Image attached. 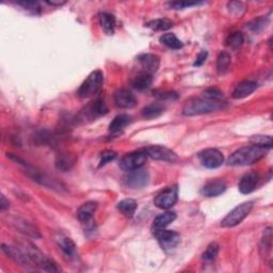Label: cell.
Returning a JSON list of instances; mask_svg holds the SVG:
<instances>
[{
	"label": "cell",
	"instance_id": "cell-1",
	"mask_svg": "<svg viewBox=\"0 0 273 273\" xmlns=\"http://www.w3.org/2000/svg\"><path fill=\"white\" fill-rule=\"evenodd\" d=\"M226 107L225 100L211 99L205 96H200L198 98H192L185 104L182 108V114L187 116L200 115L215 111H219Z\"/></svg>",
	"mask_w": 273,
	"mask_h": 273
},
{
	"label": "cell",
	"instance_id": "cell-2",
	"mask_svg": "<svg viewBox=\"0 0 273 273\" xmlns=\"http://www.w3.org/2000/svg\"><path fill=\"white\" fill-rule=\"evenodd\" d=\"M268 149L269 148H267L265 146H256V144H253V146H251L239 148L231 155V157L228 158V163L234 166H243V165L253 164L255 163H257V161H259L260 159H263Z\"/></svg>",
	"mask_w": 273,
	"mask_h": 273
},
{
	"label": "cell",
	"instance_id": "cell-3",
	"mask_svg": "<svg viewBox=\"0 0 273 273\" xmlns=\"http://www.w3.org/2000/svg\"><path fill=\"white\" fill-rule=\"evenodd\" d=\"M20 248L25 251L28 256H29V258L31 259L33 265L38 267V268H41L42 270L47 272L59 271L57 265H55L52 259L46 257V256L44 255L36 247L33 246V244L29 242H24L21 243Z\"/></svg>",
	"mask_w": 273,
	"mask_h": 273
},
{
	"label": "cell",
	"instance_id": "cell-4",
	"mask_svg": "<svg viewBox=\"0 0 273 273\" xmlns=\"http://www.w3.org/2000/svg\"><path fill=\"white\" fill-rule=\"evenodd\" d=\"M104 83V75L100 71H94L88 76L87 79L82 82L79 90H78V96L81 98H89L97 94Z\"/></svg>",
	"mask_w": 273,
	"mask_h": 273
},
{
	"label": "cell",
	"instance_id": "cell-5",
	"mask_svg": "<svg viewBox=\"0 0 273 273\" xmlns=\"http://www.w3.org/2000/svg\"><path fill=\"white\" fill-rule=\"evenodd\" d=\"M253 208V202H246L234 208L225 218L222 220V227H234L247 218Z\"/></svg>",
	"mask_w": 273,
	"mask_h": 273
},
{
	"label": "cell",
	"instance_id": "cell-6",
	"mask_svg": "<svg viewBox=\"0 0 273 273\" xmlns=\"http://www.w3.org/2000/svg\"><path fill=\"white\" fill-rule=\"evenodd\" d=\"M147 157L148 156L146 153V150H143V152H141V150H138V152L129 153L121 159L120 168L126 172H130L133 170L140 169L144 164H146Z\"/></svg>",
	"mask_w": 273,
	"mask_h": 273
},
{
	"label": "cell",
	"instance_id": "cell-7",
	"mask_svg": "<svg viewBox=\"0 0 273 273\" xmlns=\"http://www.w3.org/2000/svg\"><path fill=\"white\" fill-rule=\"evenodd\" d=\"M154 235L157 238L160 247L163 248L165 252H170V251L174 250L181 242L180 234L173 231L164 230H164L154 232Z\"/></svg>",
	"mask_w": 273,
	"mask_h": 273
},
{
	"label": "cell",
	"instance_id": "cell-8",
	"mask_svg": "<svg viewBox=\"0 0 273 273\" xmlns=\"http://www.w3.org/2000/svg\"><path fill=\"white\" fill-rule=\"evenodd\" d=\"M199 159L207 169H217L224 163L223 155L216 148H207L200 152L199 154Z\"/></svg>",
	"mask_w": 273,
	"mask_h": 273
},
{
	"label": "cell",
	"instance_id": "cell-9",
	"mask_svg": "<svg viewBox=\"0 0 273 273\" xmlns=\"http://www.w3.org/2000/svg\"><path fill=\"white\" fill-rule=\"evenodd\" d=\"M178 190L176 187H169L157 194L155 198V205L161 209H169L177 203Z\"/></svg>",
	"mask_w": 273,
	"mask_h": 273
},
{
	"label": "cell",
	"instance_id": "cell-10",
	"mask_svg": "<svg viewBox=\"0 0 273 273\" xmlns=\"http://www.w3.org/2000/svg\"><path fill=\"white\" fill-rule=\"evenodd\" d=\"M126 185L131 189H141L146 187L149 182V175L146 170L142 168L128 172L125 178Z\"/></svg>",
	"mask_w": 273,
	"mask_h": 273
},
{
	"label": "cell",
	"instance_id": "cell-11",
	"mask_svg": "<svg viewBox=\"0 0 273 273\" xmlns=\"http://www.w3.org/2000/svg\"><path fill=\"white\" fill-rule=\"evenodd\" d=\"M146 153L148 157L155 160H161V161H169V163H173L177 160V155L173 150L161 146H153L146 148Z\"/></svg>",
	"mask_w": 273,
	"mask_h": 273
},
{
	"label": "cell",
	"instance_id": "cell-12",
	"mask_svg": "<svg viewBox=\"0 0 273 273\" xmlns=\"http://www.w3.org/2000/svg\"><path fill=\"white\" fill-rule=\"evenodd\" d=\"M2 251L7 254L11 259H13L15 263L19 264L23 267H31L35 266L29 258V256L27 255L25 251L20 247H12V246H7V244H2Z\"/></svg>",
	"mask_w": 273,
	"mask_h": 273
},
{
	"label": "cell",
	"instance_id": "cell-13",
	"mask_svg": "<svg viewBox=\"0 0 273 273\" xmlns=\"http://www.w3.org/2000/svg\"><path fill=\"white\" fill-rule=\"evenodd\" d=\"M108 113V108L104 100L96 99L92 104H90L88 107L82 111V120H95L100 116H104Z\"/></svg>",
	"mask_w": 273,
	"mask_h": 273
},
{
	"label": "cell",
	"instance_id": "cell-14",
	"mask_svg": "<svg viewBox=\"0 0 273 273\" xmlns=\"http://www.w3.org/2000/svg\"><path fill=\"white\" fill-rule=\"evenodd\" d=\"M114 103L120 108L129 109L137 105V99L133 94L125 89H121L114 93Z\"/></svg>",
	"mask_w": 273,
	"mask_h": 273
},
{
	"label": "cell",
	"instance_id": "cell-15",
	"mask_svg": "<svg viewBox=\"0 0 273 273\" xmlns=\"http://www.w3.org/2000/svg\"><path fill=\"white\" fill-rule=\"evenodd\" d=\"M138 61L139 63H140L141 68L143 69V72H146V73L150 75H153L157 72L160 63L158 55L153 54H144L139 55Z\"/></svg>",
	"mask_w": 273,
	"mask_h": 273
},
{
	"label": "cell",
	"instance_id": "cell-16",
	"mask_svg": "<svg viewBox=\"0 0 273 273\" xmlns=\"http://www.w3.org/2000/svg\"><path fill=\"white\" fill-rule=\"evenodd\" d=\"M12 225L18 230V232H20L21 234H24L26 236H29L31 238H41V234L40 231L37 228L31 224L29 221L20 219V218H14L12 220Z\"/></svg>",
	"mask_w": 273,
	"mask_h": 273
},
{
	"label": "cell",
	"instance_id": "cell-17",
	"mask_svg": "<svg viewBox=\"0 0 273 273\" xmlns=\"http://www.w3.org/2000/svg\"><path fill=\"white\" fill-rule=\"evenodd\" d=\"M97 209V203L94 202V200H90V202H87L83 205L80 206V208L77 211V217L81 223L83 224H89L92 223L93 216L95 214V211Z\"/></svg>",
	"mask_w": 273,
	"mask_h": 273
},
{
	"label": "cell",
	"instance_id": "cell-18",
	"mask_svg": "<svg viewBox=\"0 0 273 273\" xmlns=\"http://www.w3.org/2000/svg\"><path fill=\"white\" fill-rule=\"evenodd\" d=\"M259 181V176L257 173H254V172H251L246 175H243L241 177L240 182L238 183L239 191L243 194H249L251 192H253L255 190L256 186H257Z\"/></svg>",
	"mask_w": 273,
	"mask_h": 273
},
{
	"label": "cell",
	"instance_id": "cell-19",
	"mask_svg": "<svg viewBox=\"0 0 273 273\" xmlns=\"http://www.w3.org/2000/svg\"><path fill=\"white\" fill-rule=\"evenodd\" d=\"M225 190H226L225 182L221 181H215L206 183V185L202 188V190H200V193H202V196L204 197L214 198V197L221 196L222 193L225 192Z\"/></svg>",
	"mask_w": 273,
	"mask_h": 273
},
{
	"label": "cell",
	"instance_id": "cell-20",
	"mask_svg": "<svg viewBox=\"0 0 273 273\" xmlns=\"http://www.w3.org/2000/svg\"><path fill=\"white\" fill-rule=\"evenodd\" d=\"M257 88V85L254 81L244 80L239 83L233 92V97L235 99H241L251 95Z\"/></svg>",
	"mask_w": 273,
	"mask_h": 273
},
{
	"label": "cell",
	"instance_id": "cell-21",
	"mask_svg": "<svg viewBox=\"0 0 273 273\" xmlns=\"http://www.w3.org/2000/svg\"><path fill=\"white\" fill-rule=\"evenodd\" d=\"M57 243L59 248L62 251L63 254L66 256L68 258H74L76 256V244L75 242L72 240L71 238L63 236V235H59L57 238Z\"/></svg>",
	"mask_w": 273,
	"mask_h": 273
},
{
	"label": "cell",
	"instance_id": "cell-22",
	"mask_svg": "<svg viewBox=\"0 0 273 273\" xmlns=\"http://www.w3.org/2000/svg\"><path fill=\"white\" fill-rule=\"evenodd\" d=\"M176 219V214L173 211H166L164 214H161L158 217H156L153 223V232L164 230L169 224Z\"/></svg>",
	"mask_w": 273,
	"mask_h": 273
},
{
	"label": "cell",
	"instance_id": "cell-23",
	"mask_svg": "<svg viewBox=\"0 0 273 273\" xmlns=\"http://www.w3.org/2000/svg\"><path fill=\"white\" fill-rule=\"evenodd\" d=\"M152 82H153V75L147 74L146 72H142V73H140L133 78L131 81V86L139 91H143L148 89L150 85H152Z\"/></svg>",
	"mask_w": 273,
	"mask_h": 273
},
{
	"label": "cell",
	"instance_id": "cell-24",
	"mask_svg": "<svg viewBox=\"0 0 273 273\" xmlns=\"http://www.w3.org/2000/svg\"><path fill=\"white\" fill-rule=\"evenodd\" d=\"M131 122V116L128 115V114H120L118 116H115V118L111 122L110 125H109V130L111 132H119L122 129H124V128L129 125Z\"/></svg>",
	"mask_w": 273,
	"mask_h": 273
},
{
	"label": "cell",
	"instance_id": "cell-25",
	"mask_svg": "<svg viewBox=\"0 0 273 273\" xmlns=\"http://www.w3.org/2000/svg\"><path fill=\"white\" fill-rule=\"evenodd\" d=\"M99 24L102 26L104 31L108 36L113 35L115 29V18L110 13H100L99 14Z\"/></svg>",
	"mask_w": 273,
	"mask_h": 273
},
{
	"label": "cell",
	"instance_id": "cell-26",
	"mask_svg": "<svg viewBox=\"0 0 273 273\" xmlns=\"http://www.w3.org/2000/svg\"><path fill=\"white\" fill-rule=\"evenodd\" d=\"M138 208V204L135 200L126 199L121 200L118 204V209L127 218H132L135 216L136 210Z\"/></svg>",
	"mask_w": 273,
	"mask_h": 273
},
{
	"label": "cell",
	"instance_id": "cell-27",
	"mask_svg": "<svg viewBox=\"0 0 273 273\" xmlns=\"http://www.w3.org/2000/svg\"><path fill=\"white\" fill-rule=\"evenodd\" d=\"M232 62L231 55L226 52H221L217 59V71L219 75H224L230 71V66Z\"/></svg>",
	"mask_w": 273,
	"mask_h": 273
},
{
	"label": "cell",
	"instance_id": "cell-28",
	"mask_svg": "<svg viewBox=\"0 0 273 273\" xmlns=\"http://www.w3.org/2000/svg\"><path fill=\"white\" fill-rule=\"evenodd\" d=\"M164 107L163 105L152 104V105H149V106H147V107L143 109L142 114L146 119L152 120V119L158 118V116H160L161 114L164 113Z\"/></svg>",
	"mask_w": 273,
	"mask_h": 273
},
{
	"label": "cell",
	"instance_id": "cell-29",
	"mask_svg": "<svg viewBox=\"0 0 273 273\" xmlns=\"http://www.w3.org/2000/svg\"><path fill=\"white\" fill-rule=\"evenodd\" d=\"M146 27L155 31H164L173 27V21L168 18H159L149 21L146 24Z\"/></svg>",
	"mask_w": 273,
	"mask_h": 273
},
{
	"label": "cell",
	"instance_id": "cell-30",
	"mask_svg": "<svg viewBox=\"0 0 273 273\" xmlns=\"http://www.w3.org/2000/svg\"><path fill=\"white\" fill-rule=\"evenodd\" d=\"M160 42L172 49H181L182 47V41L178 40L173 33H166V35L160 37Z\"/></svg>",
	"mask_w": 273,
	"mask_h": 273
},
{
	"label": "cell",
	"instance_id": "cell-31",
	"mask_svg": "<svg viewBox=\"0 0 273 273\" xmlns=\"http://www.w3.org/2000/svg\"><path fill=\"white\" fill-rule=\"evenodd\" d=\"M243 36L241 32H234L233 35L230 36L227 40V46L234 49V50H238L242 46L243 44Z\"/></svg>",
	"mask_w": 273,
	"mask_h": 273
},
{
	"label": "cell",
	"instance_id": "cell-32",
	"mask_svg": "<svg viewBox=\"0 0 273 273\" xmlns=\"http://www.w3.org/2000/svg\"><path fill=\"white\" fill-rule=\"evenodd\" d=\"M18 5L23 8L24 10L30 12L31 14L38 15L41 13V7L38 2L36 1H28V0H23V1H18Z\"/></svg>",
	"mask_w": 273,
	"mask_h": 273
},
{
	"label": "cell",
	"instance_id": "cell-33",
	"mask_svg": "<svg viewBox=\"0 0 273 273\" xmlns=\"http://www.w3.org/2000/svg\"><path fill=\"white\" fill-rule=\"evenodd\" d=\"M218 253H219L218 243L216 242L210 243L203 254V259L205 261H214L217 256H218Z\"/></svg>",
	"mask_w": 273,
	"mask_h": 273
},
{
	"label": "cell",
	"instance_id": "cell-34",
	"mask_svg": "<svg viewBox=\"0 0 273 273\" xmlns=\"http://www.w3.org/2000/svg\"><path fill=\"white\" fill-rule=\"evenodd\" d=\"M252 142L256 146H265L267 148H271L272 146V138L270 136H255L252 139Z\"/></svg>",
	"mask_w": 273,
	"mask_h": 273
},
{
	"label": "cell",
	"instance_id": "cell-35",
	"mask_svg": "<svg viewBox=\"0 0 273 273\" xmlns=\"http://www.w3.org/2000/svg\"><path fill=\"white\" fill-rule=\"evenodd\" d=\"M116 158V153L113 150H104V152L100 154V160H99V165L103 166L107 164L111 163V161L114 160Z\"/></svg>",
	"mask_w": 273,
	"mask_h": 273
},
{
	"label": "cell",
	"instance_id": "cell-36",
	"mask_svg": "<svg viewBox=\"0 0 273 273\" xmlns=\"http://www.w3.org/2000/svg\"><path fill=\"white\" fill-rule=\"evenodd\" d=\"M227 7L233 14H236V15H241L244 11H246V4L240 1L230 2L227 4Z\"/></svg>",
	"mask_w": 273,
	"mask_h": 273
},
{
	"label": "cell",
	"instance_id": "cell-37",
	"mask_svg": "<svg viewBox=\"0 0 273 273\" xmlns=\"http://www.w3.org/2000/svg\"><path fill=\"white\" fill-rule=\"evenodd\" d=\"M202 95L205 96V97H207V98H211V99L224 100L223 93L219 91L218 89H208V90H206V91L203 92Z\"/></svg>",
	"mask_w": 273,
	"mask_h": 273
},
{
	"label": "cell",
	"instance_id": "cell-38",
	"mask_svg": "<svg viewBox=\"0 0 273 273\" xmlns=\"http://www.w3.org/2000/svg\"><path fill=\"white\" fill-rule=\"evenodd\" d=\"M74 164V160L71 159L70 157H65V156H62V157H59L57 160V166L59 169L66 171L69 170L72 165Z\"/></svg>",
	"mask_w": 273,
	"mask_h": 273
},
{
	"label": "cell",
	"instance_id": "cell-39",
	"mask_svg": "<svg viewBox=\"0 0 273 273\" xmlns=\"http://www.w3.org/2000/svg\"><path fill=\"white\" fill-rule=\"evenodd\" d=\"M204 2H187V1H175V2H170L169 5L170 8L175 9V10H182L185 8H190V7H196L199 4H203Z\"/></svg>",
	"mask_w": 273,
	"mask_h": 273
},
{
	"label": "cell",
	"instance_id": "cell-40",
	"mask_svg": "<svg viewBox=\"0 0 273 273\" xmlns=\"http://www.w3.org/2000/svg\"><path fill=\"white\" fill-rule=\"evenodd\" d=\"M207 55H208V53L206 52V50H202L199 55H198V57H197V60H196V62H194V66H200V65H203V63L206 61V59H207Z\"/></svg>",
	"mask_w": 273,
	"mask_h": 273
},
{
	"label": "cell",
	"instance_id": "cell-41",
	"mask_svg": "<svg viewBox=\"0 0 273 273\" xmlns=\"http://www.w3.org/2000/svg\"><path fill=\"white\" fill-rule=\"evenodd\" d=\"M159 99L163 100H173L177 98V94L175 92H164L160 93L159 95H156Z\"/></svg>",
	"mask_w": 273,
	"mask_h": 273
},
{
	"label": "cell",
	"instance_id": "cell-42",
	"mask_svg": "<svg viewBox=\"0 0 273 273\" xmlns=\"http://www.w3.org/2000/svg\"><path fill=\"white\" fill-rule=\"evenodd\" d=\"M264 26H265V23H264L263 19L254 20L251 24H249V28H250V29H252L253 31H258L259 29H263Z\"/></svg>",
	"mask_w": 273,
	"mask_h": 273
},
{
	"label": "cell",
	"instance_id": "cell-43",
	"mask_svg": "<svg viewBox=\"0 0 273 273\" xmlns=\"http://www.w3.org/2000/svg\"><path fill=\"white\" fill-rule=\"evenodd\" d=\"M0 208L2 211L7 210L9 208V200H7L4 196H1V203H0Z\"/></svg>",
	"mask_w": 273,
	"mask_h": 273
},
{
	"label": "cell",
	"instance_id": "cell-44",
	"mask_svg": "<svg viewBox=\"0 0 273 273\" xmlns=\"http://www.w3.org/2000/svg\"><path fill=\"white\" fill-rule=\"evenodd\" d=\"M46 3H48L49 5H61V4H64L65 2L64 1H57V2H55V1H46Z\"/></svg>",
	"mask_w": 273,
	"mask_h": 273
}]
</instances>
